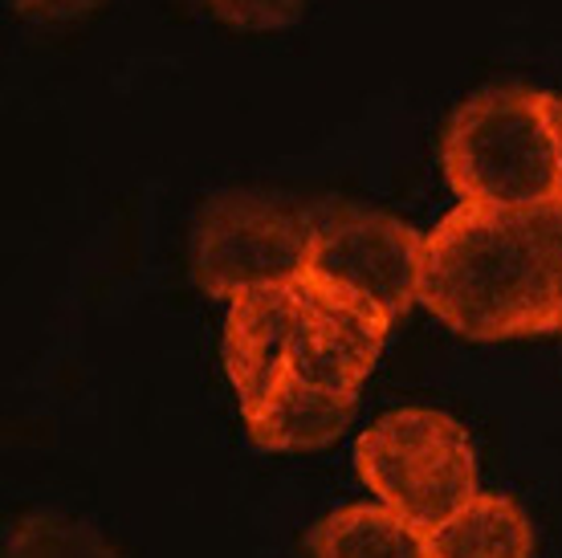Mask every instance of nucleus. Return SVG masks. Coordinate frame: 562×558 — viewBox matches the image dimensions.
Here are the masks:
<instances>
[{"label":"nucleus","mask_w":562,"mask_h":558,"mask_svg":"<svg viewBox=\"0 0 562 558\" xmlns=\"http://www.w3.org/2000/svg\"><path fill=\"white\" fill-rule=\"evenodd\" d=\"M420 302L473 343L547 335L562 314V204H457L424 245Z\"/></svg>","instance_id":"nucleus-1"},{"label":"nucleus","mask_w":562,"mask_h":558,"mask_svg":"<svg viewBox=\"0 0 562 558\" xmlns=\"http://www.w3.org/2000/svg\"><path fill=\"white\" fill-rule=\"evenodd\" d=\"M440 164L464 204H562V94L490 86L452 111Z\"/></svg>","instance_id":"nucleus-2"},{"label":"nucleus","mask_w":562,"mask_h":558,"mask_svg":"<svg viewBox=\"0 0 562 558\" xmlns=\"http://www.w3.org/2000/svg\"><path fill=\"white\" fill-rule=\"evenodd\" d=\"M355 469L383 510L424 534L481 493L469 428L436 408L383 412L355 440Z\"/></svg>","instance_id":"nucleus-3"},{"label":"nucleus","mask_w":562,"mask_h":558,"mask_svg":"<svg viewBox=\"0 0 562 558\" xmlns=\"http://www.w3.org/2000/svg\"><path fill=\"white\" fill-rule=\"evenodd\" d=\"M314 216L261 196L212 200L192 237V274L209 298L294 286L310 266Z\"/></svg>","instance_id":"nucleus-4"},{"label":"nucleus","mask_w":562,"mask_h":558,"mask_svg":"<svg viewBox=\"0 0 562 558\" xmlns=\"http://www.w3.org/2000/svg\"><path fill=\"white\" fill-rule=\"evenodd\" d=\"M424 245L428 233L387 212L326 209L314 216L306 274L380 306L395 322L420 302Z\"/></svg>","instance_id":"nucleus-5"},{"label":"nucleus","mask_w":562,"mask_h":558,"mask_svg":"<svg viewBox=\"0 0 562 558\" xmlns=\"http://www.w3.org/2000/svg\"><path fill=\"white\" fill-rule=\"evenodd\" d=\"M392 319L380 306L326 281H294V343H290V371L314 388L359 395L371 367L380 364Z\"/></svg>","instance_id":"nucleus-6"},{"label":"nucleus","mask_w":562,"mask_h":558,"mask_svg":"<svg viewBox=\"0 0 562 558\" xmlns=\"http://www.w3.org/2000/svg\"><path fill=\"white\" fill-rule=\"evenodd\" d=\"M294 343V286L240 293L225 319V371L240 412L261 404L273 383L290 371Z\"/></svg>","instance_id":"nucleus-7"},{"label":"nucleus","mask_w":562,"mask_h":558,"mask_svg":"<svg viewBox=\"0 0 562 558\" xmlns=\"http://www.w3.org/2000/svg\"><path fill=\"white\" fill-rule=\"evenodd\" d=\"M359 395H342V391L314 388L294 371L273 383L261 404L245 408V428L254 436L257 448L269 453H306V448L335 445L338 436L351 428Z\"/></svg>","instance_id":"nucleus-8"},{"label":"nucleus","mask_w":562,"mask_h":558,"mask_svg":"<svg viewBox=\"0 0 562 558\" xmlns=\"http://www.w3.org/2000/svg\"><path fill=\"white\" fill-rule=\"evenodd\" d=\"M428 543L436 558H535V522L506 493H477Z\"/></svg>","instance_id":"nucleus-9"},{"label":"nucleus","mask_w":562,"mask_h":558,"mask_svg":"<svg viewBox=\"0 0 562 558\" xmlns=\"http://www.w3.org/2000/svg\"><path fill=\"white\" fill-rule=\"evenodd\" d=\"M314 558H436L428 534L380 502L338 505L310 531Z\"/></svg>","instance_id":"nucleus-10"},{"label":"nucleus","mask_w":562,"mask_h":558,"mask_svg":"<svg viewBox=\"0 0 562 558\" xmlns=\"http://www.w3.org/2000/svg\"><path fill=\"white\" fill-rule=\"evenodd\" d=\"M0 558H119L90 522L66 514H25L16 522Z\"/></svg>","instance_id":"nucleus-11"},{"label":"nucleus","mask_w":562,"mask_h":558,"mask_svg":"<svg viewBox=\"0 0 562 558\" xmlns=\"http://www.w3.org/2000/svg\"><path fill=\"white\" fill-rule=\"evenodd\" d=\"M204 4H209L225 25L249 29V33L294 25L297 13L306 9V0H204Z\"/></svg>","instance_id":"nucleus-12"},{"label":"nucleus","mask_w":562,"mask_h":558,"mask_svg":"<svg viewBox=\"0 0 562 558\" xmlns=\"http://www.w3.org/2000/svg\"><path fill=\"white\" fill-rule=\"evenodd\" d=\"M102 0H13L16 13L33 16V21H74V16L94 13Z\"/></svg>","instance_id":"nucleus-13"},{"label":"nucleus","mask_w":562,"mask_h":558,"mask_svg":"<svg viewBox=\"0 0 562 558\" xmlns=\"http://www.w3.org/2000/svg\"><path fill=\"white\" fill-rule=\"evenodd\" d=\"M554 335H559V338H562V314H559V326H554Z\"/></svg>","instance_id":"nucleus-14"}]
</instances>
